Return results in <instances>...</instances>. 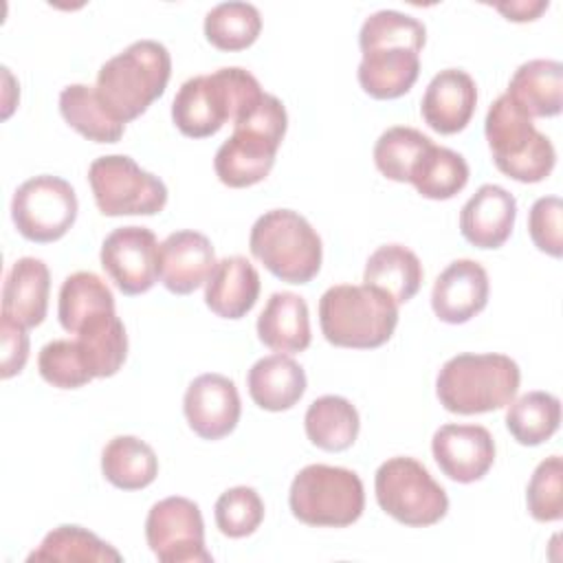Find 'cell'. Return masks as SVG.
Here are the masks:
<instances>
[{"label":"cell","instance_id":"1","mask_svg":"<svg viewBox=\"0 0 563 563\" xmlns=\"http://www.w3.org/2000/svg\"><path fill=\"white\" fill-rule=\"evenodd\" d=\"M424 40V24L407 13L380 9L367 15L358 33L361 88L374 99H396L409 92L420 75Z\"/></svg>","mask_w":563,"mask_h":563},{"label":"cell","instance_id":"2","mask_svg":"<svg viewBox=\"0 0 563 563\" xmlns=\"http://www.w3.org/2000/svg\"><path fill=\"white\" fill-rule=\"evenodd\" d=\"M288 128L284 103L264 92L235 123L233 134L218 147L213 169L227 187H251L268 176Z\"/></svg>","mask_w":563,"mask_h":563},{"label":"cell","instance_id":"3","mask_svg":"<svg viewBox=\"0 0 563 563\" xmlns=\"http://www.w3.org/2000/svg\"><path fill=\"white\" fill-rule=\"evenodd\" d=\"M264 95L260 81L240 66L189 77L172 101L176 128L191 139L216 134L227 121L235 123Z\"/></svg>","mask_w":563,"mask_h":563},{"label":"cell","instance_id":"4","mask_svg":"<svg viewBox=\"0 0 563 563\" xmlns=\"http://www.w3.org/2000/svg\"><path fill=\"white\" fill-rule=\"evenodd\" d=\"M169 75L172 57L165 44L139 40L99 68L95 90L106 110L125 125L165 92Z\"/></svg>","mask_w":563,"mask_h":563},{"label":"cell","instance_id":"5","mask_svg":"<svg viewBox=\"0 0 563 563\" xmlns=\"http://www.w3.org/2000/svg\"><path fill=\"white\" fill-rule=\"evenodd\" d=\"M521 380L519 365L506 354H457L435 378L440 405L460 416L486 413L510 405Z\"/></svg>","mask_w":563,"mask_h":563},{"label":"cell","instance_id":"6","mask_svg":"<svg viewBox=\"0 0 563 563\" xmlns=\"http://www.w3.org/2000/svg\"><path fill=\"white\" fill-rule=\"evenodd\" d=\"M319 323L328 343L372 350L391 339L398 323V303L380 288L339 284L321 295Z\"/></svg>","mask_w":563,"mask_h":563},{"label":"cell","instance_id":"7","mask_svg":"<svg viewBox=\"0 0 563 563\" xmlns=\"http://www.w3.org/2000/svg\"><path fill=\"white\" fill-rule=\"evenodd\" d=\"M484 132L497 169L508 178L541 183L554 169L556 152L552 141L534 128L532 119L506 92L490 103Z\"/></svg>","mask_w":563,"mask_h":563},{"label":"cell","instance_id":"8","mask_svg":"<svg viewBox=\"0 0 563 563\" xmlns=\"http://www.w3.org/2000/svg\"><path fill=\"white\" fill-rule=\"evenodd\" d=\"M249 249L277 279L288 284H308L321 268V238L292 209L260 216L251 229Z\"/></svg>","mask_w":563,"mask_h":563},{"label":"cell","instance_id":"9","mask_svg":"<svg viewBox=\"0 0 563 563\" xmlns=\"http://www.w3.org/2000/svg\"><path fill=\"white\" fill-rule=\"evenodd\" d=\"M288 504L301 523L345 528L363 515L365 490L361 477L350 468L308 464L295 475Z\"/></svg>","mask_w":563,"mask_h":563},{"label":"cell","instance_id":"10","mask_svg":"<svg viewBox=\"0 0 563 563\" xmlns=\"http://www.w3.org/2000/svg\"><path fill=\"white\" fill-rule=\"evenodd\" d=\"M374 490L378 506L411 528L433 526L449 510L446 490L418 460L407 455L389 457L378 466Z\"/></svg>","mask_w":563,"mask_h":563},{"label":"cell","instance_id":"11","mask_svg":"<svg viewBox=\"0 0 563 563\" xmlns=\"http://www.w3.org/2000/svg\"><path fill=\"white\" fill-rule=\"evenodd\" d=\"M88 183L103 216H154L167 202L165 183L125 154L95 158Z\"/></svg>","mask_w":563,"mask_h":563},{"label":"cell","instance_id":"12","mask_svg":"<svg viewBox=\"0 0 563 563\" xmlns=\"http://www.w3.org/2000/svg\"><path fill=\"white\" fill-rule=\"evenodd\" d=\"M11 218L22 238L37 244L55 242L75 224V189L59 176H33L15 189L11 200Z\"/></svg>","mask_w":563,"mask_h":563},{"label":"cell","instance_id":"13","mask_svg":"<svg viewBox=\"0 0 563 563\" xmlns=\"http://www.w3.org/2000/svg\"><path fill=\"white\" fill-rule=\"evenodd\" d=\"M145 539L163 563H209L205 548V523L196 501L165 497L156 501L145 519Z\"/></svg>","mask_w":563,"mask_h":563},{"label":"cell","instance_id":"14","mask_svg":"<svg viewBox=\"0 0 563 563\" xmlns=\"http://www.w3.org/2000/svg\"><path fill=\"white\" fill-rule=\"evenodd\" d=\"M158 240L147 227H119L101 244V266L123 295L147 292L158 279Z\"/></svg>","mask_w":563,"mask_h":563},{"label":"cell","instance_id":"15","mask_svg":"<svg viewBox=\"0 0 563 563\" xmlns=\"http://www.w3.org/2000/svg\"><path fill=\"white\" fill-rule=\"evenodd\" d=\"M440 471L460 484L482 479L495 462V440L482 424H442L431 440Z\"/></svg>","mask_w":563,"mask_h":563},{"label":"cell","instance_id":"16","mask_svg":"<svg viewBox=\"0 0 563 563\" xmlns=\"http://www.w3.org/2000/svg\"><path fill=\"white\" fill-rule=\"evenodd\" d=\"M185 418L202 440H220L229 435L240 420V394L231 378L222 374H200L185 391Z\"/></svg>","mask_w":563,"mask_h":563},{"label":"cell","instance_id":"17","mask_svg":"<svg viewBox=\"0 0 563 563\" xmlns=\"http://www.w3.org/2000/svg\"><path fill=\"white\" fill-rule=\"evenodd\" d=\"M488 273L475 260H455L438 277L431 290V308L444 323H466L488 303Z\"/></svg>","mask_w":563,"mask_h":563},{"label":"cell","instance_id":"18","mask_svg":"<svg viewBox=\"0 0 563 563\" xmlns=\"http://www.w3.org/2000/svg\"><path fill=\"white\" fill-rule=\"evenodd\" d=\"M213 266V246L198 231H174L158 246V279L174 295L194 292L209 279Z\"/></svg>","mask_w":563,"mask_h":563},{"label":"cell","instance_id":"19","mask_svg":"<svg viewBox=\"0 0 563 563\" xmlns=\"http://www.w3.org/2000/svg\"><path fill=\"white\" fill-rule=\"evenodd\" d=\"M477 106V86L462 68L440 70L427 86L420 103L424 123L440 134L464 130Z\"/></svg>","mask_w":563,"mask_h":563},{"label":"cell","instance_id":"20","mask_svg":"<svg viewBox=\"0 0 563 563\" xmlns=\"http://www.w3.org/2000/svg\"><path fill=\"white\" fill-rule=\"evenodd\" d=\"M517 200L499 185H482L460 211V231L477 249H499L512 233Z\"/></svg>","mask_w":563,"mask_h":563},{"label":"cell","instance_id":"21","mask_svg":"<svg viewBox=\"0 0 563 563\" xmlns=\"http://www.w3.org/2000/svg\"><path fill=\"white\" fill-rule=\"evenodd\" d=\"M260 273L242 255H229L216 262L205 282V303L222 319H242L260 297Z\"/></svg>","mask_w":563,"mask_h":563},{"label":"cell","instance_id":"22","mask_svg":"<svg viewBox=\"0 0 563 563\" xmlns=\"http://www.w3.org/2000/svg\"><path fill=\"white\" fill-rule=\"evenodd\" d=\"M51 273L37 257H20L4 277L2 314L24 328L44 321L48 308Z\"/></svg>","mask_w":563,"mask_h":563},{"label":"cell","instance_id":"23","mask_svg":"<svg viewBox=\"0 0 563 563\" xmlns=\"http://www.w3.org/2000/svg\"><path fill=\"white\" fill-rule=\"evenodd\" d=\"M257 336L279 354L303 352L310 345V317L303 297L288 290L273 292L257 317Z\"/></svg>","mask_w":563,"mask_h":563},{"label":"cell","instance_id":"24","mask_svg":"<svg viewBox=\"0 0 563 563\" xmlns=\"http://www.w3.org/2000/svg\"><path fill=\"white\" fill-rule=\"evenodd\" d=\"M506 95L530 119L556 117L563 106V66L556 59H530L521 64Z\"/></svg>","mask_w":563,"mask_h":563},{"label":"cell","instance_id":"25","mask_svg":"<svg viewBox=\"0 0 563 563\" xmlns=\"http://www.w3.org/2000/svg\"><path fill=\"white\" fill-rule=\"evenodd\" d=\"M246 385L257 407L266 411H286L303 396L306 372L295 358L271 354L253 363L246 374Z\"/></svg>","mask_w":563,"mask_h":563},{"label":"cell","instance_id":"26","mask_svg":"<svg viewBox=\"0 0 563 563\" xmlns=\"http://www.w3.org/2000/svg\"><path fill=\"white\" fill-rule=\"evenodd\" d=\"M75 334L95 378H108L121 369L128 356V334L114 310L86 319Z\"/></svg>","mask_w":563,"mask_h":563},{"label":"cell","instance_id":"27","mask_svg":"<svg viewBox=\"0 0 563 563\" xmlns=\"http://www.w3.org/2000/svg\"><path fill=\"white\" fill-rule=\"evenodd\" d=\"M422 275V264L411 249L402 244H383L367 257L363 282L380 288L396 303H405L420 290Z\"/></svg>","mask_w":563,"mask_h":563},{"label":"cell","instance_id":"28","mask_svg":"<svg viewBox=\"0 0 563 563\" xmlns=\"http://www.w3.org/2000/svg\"><path fill=\"white\" fill-rule=\"evenodd\" d=\"M303 427L314 446L336 453L354 444L361 420L356 407L347 398L328 394L310 402L303 416Z\"/></svg>","mask_w":563,"mask_h":563},{"label":"cell","instance_id":"29","mask_svg":"<svg viewBox=\"0 0 563 563\" xmlns=\"http://www.w3.org/2000/svg\"><path fill=\"white\" fill-rule=\"evenodd\" d=\"M103 477L121 490H141L158 475L154 449L136 435L112 438L101 453Z\"/></svg>","mask_w":563,"mask_h":563},{"label":"cell","instance_id":"30","mask_svg":"<svg viewBox=\"0 0 563 563\" xmlns=\"http://www.w3.org/2000/svg\"><path fill=\"white\" fill-rule=\"evenodd\" d=\"M59 112L70 128L95 143H117L125 130L86 84H70L59 92Z\"/></svg>","mask_w":563,"mask_h":563},{"label":"cell","instance_id":"31","mask_svg":"<svg viewBox=\"0 0 563 563\" xmlns=\"http://www.w3.org/2000/svg\"><path fill=\"white\" fill-rule=\"evenodd\" d=\"M409 183L424 198L449 200L468 183V165L462 154L431 143L418 158Z\"/></svg>","mask_w":563,"mask_h":563},{"label":"cell","instance_id":"32","mask_svg":"<svg viewBox=\"0 0 563 563\" xmlns=\"http://www.w3.org/2000/svg\"><path fill=\"white\" fill-rule=\"evenodd\" d=\"M103 310H114V295L99 275L77 271L64 279L59 288L57 317L66 332L75 334L86 319Z\"/></svg>","mask_w":563,"mask_h":563},{"label":"cell","instance_id":"33","mask_svg":"<svg viewBox=\"0 0 563 563\" xmlns=\"http://www.w3.org/2000/svg\"><path fill=\"white\" fill-rule=\"evenodd\" d=\"M561 422V402L548 391H528L512 400L506 411L510 435L523 446H537L550 440Z\"/></svg>","mask_w":563,"mask_h":563},{"label":"cell","instance_id":"34","mask_svg":"<svg viewBox=\"0 0 563 563\" xmlns=\"http://www.w3.org/2000/svg\"><path fill=\"white\" fill-rule=\"evenodd\" d=\"M262 31V15L251 2H220L205 15V35L220 51H242Z\"/></svg>","mask_w":563,"mask_h":563},{"label":"cell","instance_id":"35","mask_svg":"<svg viewBox=\"0 0 563 563\" xmlns=\"http://www.w3.org/2000/svg\"><path fill=\"white\" fill-rule=\"evenodd\" d=\"M29 561H121V554L95 532L66 523L53 528Z\"/></svg>","mask_w":563,"mask_h":563},{"label":"cell","instance_id":"36","mask_svg":"<svg viewBox=\"0 0 563 563\" xmlns=\"http://www.w3.org/2000/svg\"><path fill=\"white\" fill-rule=\"evenodd\" d=\"M431 143L433 141L416 128L394 125L378 136L374 145V163L385 178L409 183L418 158Z\"/></svg>","mask_w":563,"mask_h":563},{"label":"cell","instance_id":"37","mask_svg":"<svg viewBox=\"0 0 563 563\" xmlns=\"http://www.w3.org/2000/svg\"><path fill=\"white\" fill-rule=\"evenodd\" d=\"M37 369L48 385L59 389H77L95 378L75 339L46 343L37 354Z\"/></svg>","mask_w":563,"mask_h":563},{"label":"cell","instance_id":"38","mask_svg":"<svg viewBox=\"0 0 563 563\" xmlns=\"http://www.w3.org/2000/svg\"><path fill=\"white\" fill-rule=\"evenodd\" d=\"M264 519V501L251 486H233L216 501V526L224 537L242 539L253 534Z\"/></svg>","mask_w":563,"mask_h":563},{"label":"cell","instance_id":"39","mask_svg":"<svg viewBox=\"0 0 563 563\" xmlns=\"http://www.w3.org/2000/svg\"><path fill=\"white\" fill-rule=\"evenodd\" d=\"M526 504L537 521H559L563 517V462L561 455H550L534 468Z\"/></svg>","mask_w":563,"mask_h":563},{"label":"cell","instance_id":"40","mask_svg":"<svg viewBox=\"0 0 563 563\" xmlns=\"http://www.w3.org/2000/svg\"><path fill=\"white\" fill-rule=\"evenodd\" d=\"M561 213L563 205L559 196L539 198L528 213V233L534 246L552 257H561L563 238H561Z\"/></svg>","mask_w":563,"mask_h":563},{"label":"cell","instance_id":"41","mask_svg":"<svg viewBox=\"0 0 563 563\" xmlns=\"http://www.w3.org/2000/svg\"><path fill=\"white\" fill-rule=\"evenodd\" d=\"M0 339H2V378H11L22 372L29 358V334L26 328L13 319H0Z\"/></svg>","mask_w":563,"mask_h":563},{"label":"cell","instance_id":"42","mask_svg":"<svg viewBox=\"0 0 563 563\" xmlns=\"http://www.w3.org/2000/svg\"><path fill=\"white\" fill-rule=\"evenodd\" d=\"M497 11H501L508 20L515 22H528V20H537L541 11L548 9V2H510V4H497Z\"/></svg>","mask_w":563,"mask_h":563}]
</instances>
